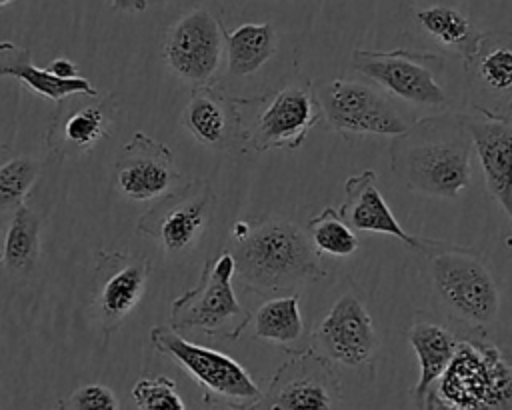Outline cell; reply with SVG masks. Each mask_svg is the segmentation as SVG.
Returning a JSON list of instances; mask_svg holds the SVG:
<instances>
[{
  "instance_id": "cell-17",
  "label": "cell",
  "mask_w": 512,
  "mask_h": 410,
  "mask_svg": "<svg viewBox=\"0 0 512 410\" xmlns=\"http://www.w3.org/2000/svg\"><path fill=\"white\" fill-rule=\"evenodd\" d=\"M182 126L206 148L220 152H246L240 96H230L220 86H194L182 110Z\"/></svg>"
},
{
  "instance_id": "cell-3",
  "label": "cell",
  "mask_w": 512,
  "mask_h": 410,
  "mask_svg": "<svg viewBox=\"0 0 512 410\" xmlns=\"http://www.w3.org/2000/svg\"><path fill=\"white\" fill-rule=\"evenodd\" d=\"M414 410H512V366L484 334L460 336L452 362Z\"/></svg>"
},
{
  "instance_id": "cell-15",
  "label": "cell",
  "mask_w": 512,
  "mask_h": 410,
  "mask_svg": "<svg viewBox=\"0 0 512 410\" xmlns=\"http://www.w3.org/2000/svg\"><path fill=\"white\" fill-rule=\"evenodd\" d=\"M312 348L332 364L348 368L372 366L378 336L364 302L350 290L344 292L312 332Z\"/></svg>"
},
{
  "instance_id": "cell-16",
  "label": "cell",
  "mask_w": 512,
  "mask_h": 410,
  "mask_svg": "<svg viewBox=\"0 0 512 410\" xmlns=\"http://www.w3.org/2000/svg\"><path fill=\"white\" fill-rule=\"evenodd\" d=\"M178 178L172 150L146 132H136L114 160L118 192L136 202L166 196Z\"/></svg>"
},
{
  "instance_id": "cell-6",
  "label": "cell",
  "mask_w": 512,
  "mask_h": 410,
  "mask_svg": "<svg viewBox=\"0 0 512 410\" xmlns=\"http://www.w3.org/2000/svg\"><path fill=\"white\" fill-rule=\"evenodd\" d=\"M150 342L162 356L174 360L202 390L208 406L228 410H250L262 396L252 376L228 354L194 344L170 324L150 330Z\"/></svg>"
},
{
  "instance_id": "cell-2",
  "label": "cell",
  "mask_w": 512,
  "mask_h": 410,
  "mask_svg": "<svg viewBox=\"0 0 512 410\" xmlns=\"http://www.w3.org/2000/svg\"><path fill=\"white\" fill-rule=\"evenodd\" d=\"M234 240V278L256 294L292 290L326 276L308 234L280 216L238 220Z\"/></svg>"
},
{
  "instance_id": "cell-21",
  "label": "cell",
  "mask_w": 512,
  "mask_h": 410,
  "mask_svg": "<svg viewBox=\"0 0 512 410\" xmlns=\"http://www.w3.org/2000/svg\"><path fill=\"white\" fill-rule=\"evenodd\" d=\"M414 18L424 34L438 46L454 50L462 58L464 68H468L480 54L486 36L462 8L446 2H432L416 8Z\"/></svg>"
},
{
  "instance_id": "cell-12",
  "label": "cell",
  "mask_w": 512,
  "mask_h": 410,
  "mask_svg": "<svg viewBox=\"0 0 512 410\" xmlns=\"http://www.w3.org/2000/svg\"><path fill=\"white\" fill-rule=\"evenodd\" d=\"M226 54V28L208 8H192L166 32L164 62L184 82L212 84Z\"/></svg>"
},
{
  "instance_id": "cell-24",
  "label": "cell",
  "mask_w": 512,
  "mask_h": 410,
  "mask_svg": "<svg viewBox=\"0 0 512 410\" xmlns=\"http://www.w3.org/2000/svg\"><path fill=\"white\" fill-rule=\"evenodd\" d=\"M278 50V36L272 24H240L226 30L228 72L234 78L256 74Z\"/></svg>"
},
{
  "instance_id": "cell-22",
  "label": "cell",
  "mask_w": 512,
  "mask_h": 410,
  "mask_svg": "<svg viewBox=\"0 0 512 410\" xmlns=\"http://www.w3.org/2000/svg\"><path fill=\"white\" fill-rule=\"evenodd\" d=\"M408 342L420 362V378L412 388V400H418L452 362L460 336L442 322L420 314L408 328Z\"/></svg>"
},
{
  "instance_id": "cell-29",
  "label": "cell",
  "mask_w": 512,
  "mask_h": 410,
  "mask_svg": "<svg viewBox=\"0 0 512 410\" xmlns=\"http://www.w3.org/2000/svg\"><path fill=\"white\" fill-rule=\"evenodd\" d=\"M132 398L138 410H188L176 382L168 376L138 380L132 386Z\"/></svg>"
},
{
  "instance_id": "cell-25",
  "label": "cell",
  "mask_w": 512,
  "mask_h": 410,
  "mask_svg": "<svg viewBox=\"0 0 512 410\" xmlns=\"http://www.w3.org/2000/svg\"><path fill=\"white\" fill-rule=\"evenodd\" d=\"M298 300V294H288L270 298L260 304L258 310L252 312L250 320L252 336L276 346L296 342L304 332V320Z\"/></svg>"
},
{
  "instance_id": "cell-11",
  "label": "cell",
  "mask_w": 512,
  "mask_h": 410,
  "mask_svg": "<svg viewBox=\"0 0 512 410\" xmlns=\"http://www.w3.org/2000/svg\"><path fill=\"white\" fill-rule=\"evenodd\" d=\"M316 86L322 118L342 134L400 136L408 124L376 88L356 80H330Z\"/></svg>"
},
{
  "instance_id": "cell-28",
  "label": "cell",
  "mask_w": 512,
  "mask_h": 410,
  "mask_svg": "<svg viewBox=\"0 0 512 410\" xmlns=\"http://www.w3.org/2000/svg\"><path fill=\"white\" fill-rule=\"evenodd\" d=\"M40 176V162L20 156L0 166V210H16Z\"/></svg>"
},
{
  "instance_id": "cell-32",
  "label": "cell",
  "mask_w": 512,
  "mask_h": 410,
  "mask_svg": "<svg viewBox=\"0 0 512 410\" xmlns=\"http://www.w3.org/2000/svg\"><path fill=\"white\" fill-rule=\"evenodd\" d=\"M110 4L120 12H144L148 8V0H110Z\"/></svg>"
},
{
  "instance_id": "cell-33",
  "label": "cell",
  "mask_w": 512,
  "mask_h": 410,
  "mask_svg": "<svg viewBox=\"0 0 512 410\" xmlns=\"http://www.w3.org/2000/svg\"><path fill=\"white\" fill-rule=\"evenodd\" d=\"M10 2H14V0H2V6H6V4H10Z\"/></svg>"
},
{
  "instance_id": "cell-18",
  "label": "cell",
  "mask_w": 512,
  "mask_h": 410,
  "mask_svg": "<svg viewBox=\"0 0 512 410\" xmlns=\"http://www.w3.org/2000/svg\"><path fill=\"white\" fill-rule=\"evenodd\" d=\"M472 136L486 190L512 222V124L490 112L460 114Z\"/></svg>"
},
{
  "instance_id": "cell-7",
  "label": "cell",
  "mask_w": 512,
  "mask_h": 410,
  "mask_svg": "<svg viewBox=\"0 0 512 410\" xmlns=\"http://www.w3.org/2000/svg\"><path fill=\"white\" fill-rule=\"evenodd\" d=\"M234 258L228 250L210 258L194 288L180 294L170 304V326L180 332H202L236 340L252 320L234 294Z\"/></svg>"
},
{
  "instance_id": "cell-31",
  "label": "cell",
  "mask_w": 512,
  "mask_h": 410,
  "mask_svg": "<svg viewBox=\"0 0 512 410\" xmlns=\"http://www.w3.org/2000/svg\"><path fill=\"white\" fill-rule=\"evenodd\" d=\"M46 70H48L50 74H54L56 78H60V80H72V78H78V76H80L78 66H76L74 62H70L68 58H56V60H52V62L46 66Z\"/></svg>"
},
{
  "instance_id": "cell-13",
  "label": "cell",
  "mask_w": 512,
  "mask_h": 410,
  "mask_svg": "<svg viewBox=\"0 0 512 410\" xmlns=\"http://www.w3.org/2000/svg\"><path fill=\"white\" fill-rule=\"evenodd\" d=\"M118 116V102L110 94L66 96L56 104L54 116L46 126L44 146L58 160L90 152L112 134Z\"/></svg>"
},
{
  "instance_id": "cell-19",
  "label": "cell",
  "mask_w": 512,
  "mask_h": 410,
  "mask_svg": "<svg viewBox=\"0 0 512 410\" xmlns=\"http://www.w3.org/2000/svg\"><path fill=\"white\" fill-rule=\"evenodd\" d=\"M338 214L350 228L394 236L416 252H420L424 246V238L408 234L394 218L378 188L374 170H364L346 180L344 202L338 208Z\"/></svg>"
},
{
  "instance_id": "cell-27",
  "label": "cell",
  "mask_w": 512,
  "mask_h": 410,
  "mask_svg": "<svg viewBox=\"0 0 512 410\" xmlns=\"http://www.w3.org/2000/svg\"><path fill=\"white\" fill-rule=\"evenodd\" d=\"M308 238L318 254L334 258H346L358 250L356 234L332 206L308 220Z\"/></svg>"
},
{
  "instance_id": "cell-8",
  "label": "cell",
  "mask_w": 512,
  "mask_h": 410,
  "mask_svg": "<svg viewBox=\"0 0 512 410\" xmlns=\"http://www.w3.org/2000/svg\"><path fill=\"white\" fill-rule=\"evenodd\" d=\"M286 354L250 410H348L336 364L312 346Z\"/></svg>"
},
{
  "instance_id": "cell-26",
  "label": "cell",
  "mask_w": 512,
  "mask_h": 410,
  "mask_svg": "<svg viewBox=\"0 0 512 410\" xmlns=\"http://www.w3.org/2000/svg\"><path fill=\"white\" fill-rule=\"evenodd\" d=\"M42 218L26 204L12 212L2 244V262L10 272L30 274L40 256Z\"/></svg>"
},
{
  "instance_id": "cell-4",
  "label": "cell",
  "mask_w": 512,
  "mask_h": 410,
  "mask_svg": "<svg viewBox=\"0 0 512 410\" xmlns=\"http://www.w3.org/2000/svg\"><path fill=\"white\" fill-rule=\"evenodd\" d=\"M420 254L426 258L430 288L448 318L464 324L470 334H484L500 308V292L484 258L470 248L426 238Z\"/></svg>"
},
{
  "instance_id": "cell-35",
  "label": "cell",
  "mask_w": 512,
  "mask_h": 410,
  "mask_svg": "<svg viewBox=\"0 0 512 410\" xmlns=\"http://www.w3.org/2000/svg\"><path fill=\"white\" fill-rule=\"evenodd\" d=\"M218 410H228V408H218Z\"/></svg>"
},
{
  "instance_id": "cell-9",
  "label": "cell",
  "mask_w": 512,
  "mask_h": 410,
  "mask_svg": "<svg viewBox=\"0 0 512 410\" xmlns=\"http://www.w3.org/2000/svg\"><path fill=\"white\" fill-rule=\"evenodd\" d=\"M444 64L434 52L414 50H360L352 52V66L368 80L376 82L392 96L420 106L442 110L448 106V96L436 80V70Z\"/></svg>"
},
{
  "instance_id": "cell-23",
  "label": "cell",
  "mask_w": 512,
  "mask_h": 410,
  "mask_svg": "<svg viewBox=\"0 0 512 410\" xmlns=\"http://www.w3.org/2000/svg\"><path fill=\"white\" fill-rule=\"evenodd\" d=\"M12 76L20 80L26 88H30L34 94L44 96L58 104L66 96L72 94H100L90 80L84 76L72 78V80H60L54 74H50L46 68H38L32 62V54L28 48L18 46L8 40H0V78Z\"/></svg>"
},
{
  "instance_id": "cell-14",
  "label": "cell",
  "mask_w": 512,
  "mask_h": 410,
  "mask_svg": "<svg viewBox=\"0 0 512 410\" xmlns=\"http://www.w3.org/2000/svg\"><path fill=\"white\" fill-rule=\"evenodd\" d=\"M150 274L152 262L142 254L96 252V288L92 306L104 338H110L134 312L146 292Z\"/></svg>"
},
{
  "instance_id": "cell-20",
  "label": "cell",
  "mask_w": 512,
  "mask_h": 410,
  "mask_svg": "<svg viewBox=\"0 0 512 410\" xmlns=\"http://www.w3.org/2000/svg\"><path fill=\"white\" fill-rule=\"evenodd\" d=\"M466 72L474 90V110L508 118L512 112V44L484 38L480 54Z\"/></svg>"
},
{
  "instance_id": "cell-34",
  "label": "cell",
  "mask_w": 512,
  "mask_h": 410,
  "mask_svg": "<svg viewBox=\"0 0 512 410\" xmlns=\"http://www.w3.org/2000/svg\"><path fill=\"white\" fill-rule=\"evenodd\" d=\"M0 262H2V250H0Z\"/></svg>"
},
{
  "instance_id": "cell-5",
  "label": "cell",
  "mask_w": 512,
  "mask_h": 410,
  "mask_svg": "<svg viewBox=\"0 0 512 410\" xmlns=\"http://www.w3.org/2000/svg\"><path fill=\"white\" fill-rule=\"evenodd\" d=\"M246 152L298 150L308 132L322 120L316 86L296 78L278 90L240 98Z\"/></svg>"
},
{
  "instance_id": "cell-1",
  "label": "cell",
  "mask_w": 512,
  "mask_h": 410,
  "mask_svg": "<svg viewBox=\"0 0 512 410\" xmlns=\"http://www.w3.org/2000/svg\"><path fill=\"white\" fill-rule=\"evenodd\" d=\"M474 142L460 114L418 120L390 144V168L410 192L458 198L472 178Z\"/></svg>"
},
{
  "instance_id": "cell-30",
  "label": "cell",
  "mask_w": 512,
  "mask_h": 410,
  "mask_svg": "<svg viewBox=\"0 0 512 410\" xmlns=\"http://www.w3.org/2000/svg\"><path fill=\"white\" fill-rule=\"evenodd\" d=\"M56 410H120V406L108 386L84 384L60 398Z\"/></svg>"
},
{
  "instance_id": "cell-10",
  "label": "cell",
  "mask_w": 512,
  "mask_h": 410,
  "mask_svg": "<svg viewBox=\"0 0 512 410\" xmlns=\"http://www.w3.org/2000/svg\"><path fill=\"white\" fill-rule=\"evenodd\" d=\"M212 202L210 182L206 178H192L148 208L138 218L136 230L156 242L162 252L170 256L184 254L202 236L210 220Z\"/></svg>"
}]
</instances>
